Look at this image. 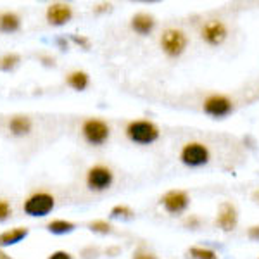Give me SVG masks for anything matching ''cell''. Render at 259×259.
<instances>
[{"label": "cell", "mask_w": 259, "mask_h": 259, "mask_svg": "<svg viewBox=\"0 0 259 259\" xmlns=\"http://www.w3.org/2000/svg\"><path fill=\"white\" fill-rule=\"evenodd\" d=\"M89 74L85 71H73L68 74V85L73 87L74 90H85L89 87Z\"/></svg>", "instance_id": "2e32d148"}, {"label": "cell", "mask_w": 259, "mask_h": 259, "mask_svg": "<svg viewBox=\"0 0 259 259\" xmlns=\"http://www.w3.org/2000/svg\"><path fill=\"white\" fill-rule=\"evenodd\" d=\"M28 235V228H11L7 232L0 233V247H7V245H14L18 244Z\"/></svg>", "instance_id": "4fadbf2b"}, {"label": "cell", "mask_w": 259, "mask_h": 259, "mask_svg": "<svg viewBox=\"0 0 259 259\" xmlns=\"http://www.w3.org/2000/svg\"><path fill=\"white\" fill-rule=\"evenodd\" d=\"M54 204L56 200L47 192H38V194H33L31 197L26 199L24 202V212L28 216H45L54 209Z\"/></svg>", "instance_id": "8992f818"}, {"label": "cell", "mask_w": 259, "mask_h": 259, "mask_svg": "<svg viewBox=\"0 0 259 259\" xmlns=\"http://www.w3.org/2000/svg\"><path fill=\"white\" fill-rule=\"evenodd\" d=\"M189 38L182 30L177 28H168L161 36V49L168 57H180L187 50Z\"/></svg>", "instance_id": "3957f363"}, {"label": "cell", "mask_w": 259, "mask_h": 259, "mask_svg": "<svg viewBox=\"0 0 259 259\" xmlns=\"http://www.w3.org/2000/svg\"><path fill=\"white\" fill-rule=\"evenodd\" d=\"M202 109L207 116H211V118L223 119L233 111V100L223 94H212L204 100Z\"/></svg>", "instance_id": "277c9868"}, {"label": "cell", "mask_w": 259, "mask_h": 259, "mask_svg": "<svg viewBox=\"0 0 259 259\" xmlns=\"http://www.w3.org/2000/svg\"><path fill=\"white\" fill-rule=\"evenodd\" d=\"M81 133L85 137V140L89 142L92 145H102L104 142L109 139V124L102 119H97V118H92V119H87L81 126Z\"/></svg>", "instance_id": "5b68a950"}, {"label": "cell", "mask_w": 259, "mask_h": 259, "mask_svg": "<svg viewBox=\"0 0 259 259\" xmlns=\"http://www.w3.org/2000/svg\"><path fill=\"white\" fill-rule=\"evenodd\" d=\"M132 214H133V211L130 209L128 206H114L111 209V216H114V218H119V216H123V218H130Z\"/></svg>", "instance_id": "44dd1931"}, {"label": "cell", "mask_w": 259, "mask_h": 259, "mask_svg": "<svg viewBox=\"0 0 259 259\" xmlns=\"http://www.w3.org/2000/svg\"><path fill=\"white\" fill-rule=\"evenodd\" d=\"M74 41H76V44L85 45V47H89V40H87V38H78V36H74Z\"/></svg>", "instance_id": "4316f807"}, {"label": "cell", "mask_w": 259, "mask_h": 259, "mask_svg": "<svg viewBox=\"0 0 259 259\" xmlns=\"http://www.w3.org/2000/svg\"><path fill=\"white\" fill-rule=\"evenodd\" d=\"M200 36L206 44L212 45V47H218V45L223 44L228 36V28L223 21L220 19H211L207 21L206 24L200 30Z\"/></svg>", "instance_id": "ba28073f"}, {"label": "cell", "mask_w": 259, "mask_h": 259, "mask_svg": "<svg viewBox=\"0 0 259 259\" xmlns=\"http://www.w3.org/2000/svg\"><path fill=\"white\" fill-rule=\"evenodd\" d=\"M0 259H11L9 256H7L6 252H2V250H0Z\"/></svg>", "instance_id": "f1b7e54d"}, {"label": "cell", "mask_w": 259, "mask_h": 259, "mask_svg": "<svg viewBox=\"0 0 259 259\" xmlns=\"http://www.w3.org/2000/svg\"><path fill=\"white\" fill-rule=\"evenodd\" d=\"M252 199L256 200V202L259 204V190H254V194H252Z\"/></svg>", "instance_id": "83f0119b"}, {"label": "cell", "mask_w": 259, "mask_h": 259, "mask_svg": "<svg viewBox=\"0 0 259 259\" xmlns=\"http://www.w3.org/2000/svg\"><path fill=\"white\" fill-rule=\"evenodd\" d=\"M239 223V212L237 207L232 202H223L218 209V216H216V225L223 230V232H232L237 228Z\"/></svg>", "instance_id": "30bf717a"}, {"label": "cell", "mask_w": 259, "mask_h": 259, "mask_svg": "<svg viewBox=\"0 0 259 259\" xmlns=\"http://www.w3.org/2000/svg\"><path fill=\"white\" fill-rule=\"evenodd\" d=\"M156 26V21L150 14H145V12H140V14L133 16L132 19V28L135 30L139 35H149L150 31Z\"/></svg>", "instance_id": "7c38bea8"}, {"label": "cell", "mask_w": 259, "mask_h": 259, "mask_svg": "<svg viewBox=\"0 0 259 259\" xmlns=\"http://www.w3.org/2000/svg\"><path fill=\"white\" fill-rule=\"evenodd\" d=\"M71 18H73V9H71L69 4L56 2V4H50V6H49L47 21L50 24H54V26L66 24Z\"/></svg>", "instance_id": "8fae6325"}, {"label": "cell", "mask_w": 259, "mask_h": 259, "mask_svg": "<svg viewBox=\"0 0 259 259\" xmlns=\"http://www.w3.org/2000/svg\"><path fill=\"white\" fill-rule=\"evenodd\" d=\"M112 180H114V175L112 171L107 168V166L97 164V166H92L87 173V185H89L90 190L95 192H102L106 189H109L112 185Z\"/></svg>", "instance_id": "52a82bcc"}, {"label": "cell", "mask_w": 259, "mask_h": 259, "mask_svg": "<svg viewBox=\"0 0 259 259\" xmlns=\"http://www.w3.org/2000/svg\"><path fill=\"white\" fill-rule=\"evenodd\" d=\"M190 256L194 259H218V254L207 247H192Z\"/></svg>", "instance_id": "ac0fdd59"}, {"label": "cell", "mask_w": 259, "mask_h": 259, "mask_svg": "<svg viewBox=\"0 0 259 259\" xmlns=\"http://www.w3.org/2000/svg\"><path fill=\"white\" fill-rule=\"evenodd\" d=\"M133 259H157V257L150 252H137L135 256H133Z\"/></svg>", "instance_id": "484cf974"}, {"label": "cell", "mask_w": 259, "mask_h": 259, "mask_svg": "<svg viewBox=\"0 0 259 259\" xmlns=\"http://www.w3.org/2000/svg\"><path fill=\"white\" fill-rule=\"evenodd\" d=\"M19 26H21V21L16 12H2L0 14V31L2 33L18 31Z\"/></svg>", "instance_id": "5bb4252c"}, {"label": "cell", "mask_w": 259, "mask_h": 259, "mask_svg": "<svg viewBox=\"0 0 259 259\" xmlns=\"http://www.w3.org/2000/svg\"><path fill=\"white\" fill-rule=\"evenodd\" d=\"M9 128L14 135H26L31 130V121L26 116H14L9 123Z\"/></svg>", "instance_id": "9a60e30c"}, {"label": "cell", "mask_w": 259, "mask_h": 259, "mask_svg": "<svg viewBox=\"0 0 259 259\" xmlns=\"http://www.w3.org/2000/svg\"><path fill=\"white\" fill-rule=\"evenodd\" d=\"M11 211L12 209H11L9 202H7V200H4V199H0V221H4V220L9 218Z\"/></svg>", "instance_id": "7402d4cb"}, {"label": "cell", "mask_w": 259, "mask_h": 259, "mask_svg": "<svg viewBox=\"0 0 259 259\" xmlns=\"http://www.w3.org/2000/svg\"><path fill=\"white\" fill-rule=\"evenodd\" d=\"M19 62L18 54H6L4 57H0V69L2 71H11L12 68H16Z\"/></svg>", "instance_id": "d6986e66"}, {"label": "cell", "mask_w": 259, "mask_h": 259, "mask_svg": "<svg viewBox=\"0 0 259 259\" xmlns=\"http://www.w3.org/2000/svg\"><path fill=\"white\" fill-rule=\"evenodd\" d=\"M49 259H73V257H71V254L66 252V250H57V252L50 254Z\"/></svg>", "instance_id": "603a6c76"}, {"label": "cell", "mask_w": 259, "mask_h": 259, "mask_svg": "<svg viewBox=\"0 0 259 259\" xmlns=\"http://www.w3.org/2000/svg\"><path fill=\"white\" fill-rule=\"evenodd\" d=\"M47 230L52 233H57V235H62V233H69L74 230V223L71 221H66V220H54L50 221L47 225Z\"/></svg>", "instance_id": "e0dca14e"}, {"label": "cell", "mask_w": 259, "mask_h": 259, "mask_svg": "<svg viewBox=\"0 0 259 259\" xmlns=\"http://www.w3.org/2000/svg\"><path fill=\"white\" fill-rule=\"evenodd\" d=\"M161 202L169 214H180V212H183L189 207L190 197L185 190H169L164 194Z\"/></svg>", "instance_id": "9c48e42d"}, {"label": "cell", "mask_w": 259, "mask_h": 259, "mask_svg": "<svg viewBox=\"0 0 259 259\" xmlns=\"http://www.w3.org/2000/svg\"><path fill=\"white\" fill-rule=\"evenodd\" d=\"M247 235H249V239L259 240V227H250V228L247 230Z\"/></svg>", "instance_id": "d4e9b609"}, {"label": "cell", "mask_w": 259, "mask_h": 259, "mask_svg": "<svg viewBox=\"0 0 259 259\" xmlns=\"http://www.w3.org/2000/svg\"><path fill=\"white\" fill-rule=\"evenodd\" d=\"M92 232H97V233H109L111 232V223L104 220H97V221H92L89 225Z\"/></svg>", "instance_id": "ffe728a7"}, {"label": "cell", "mask_w": 259, "mask_h": 259, "mask_svg": "<svg viewBox=\"0 0 259 259\" xmlns=\"http://www.w3.org/2000/svg\"><path fill=\"white\" fill-rule=\"evenodd\" d=\"M199 223H200V220L197 216H189V218L185 220V227H189V228H197Z\"/></svg>", "instance_id": "cb8c5ba5"}, {"label": "cell", "mask_w": 259, "mask_h": 259, "mask_svg": "<svg viewBox=\"0 0 259 259\" xmlns=\"http://www.w3.org/2000/svg\"><path fill=\"white\" fill-rule=\"evenodd\" d=\"M161 132L156 123L149 119H135L130 121L126 126V137L139 145H150L159 139Z\"/></svg>", "instance_id": "6da1fadb"}, {"label": "cell", "mask_w": 259, "mask_h": 259, "mask_svg": "<svg viewBox=\"0 0 259 259\" xmlns=\"http://www.w3.org/2000/svg\"><path fill=\"white\" fill-rule=\"evenodd\" d=\"M180 159L185 166L190 168H199V166L207 164L211 159V152L206 144L202 142H187L180 150Z\"/></svg>", "instance_id": "7a4b0ae2"}]
</instances>
